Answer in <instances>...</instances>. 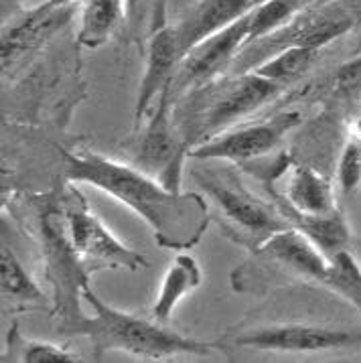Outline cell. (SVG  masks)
<instances>
[{
  "instance_id": "1",
  "label": "cell",
  "mask_w": 361,
  "mask_h": 363,
  "mask_svg": "<svg viewBox=\"0 0 361 363\" xmlns=\"http://www.w3.org/2000/svg\"><path fill=\"white\" fill-rule=\"evenodd\" d=\"M61 157L70 183L91 185L126 205L150 228L160 247H193L211 221L203 195L171 189L138 167L101 157L94 150L61 148Z\"/></svg>"
},
{
  "instance_id": "2",
  "label": "cell",
  "mask_w": 361,
  "mask_h": 363,
  "mask_svg": "<svg viewBox=\"0 0 361 363\" xmlns=\"http://www.w3.org/2000/svg\"><path fill=\"white\" fill-rule=\"evenodd\" d=\"M82 298L94 311L91 317H79L70 325L59 327L67 337H86L94 357L101 359L110 351H124L140 359L160 362L174 355H209L213 345L169 329L165 323L130 315L106 305L91 291L89 282L82 289Z\"/></svg>"
},
{
  "instance_id": "3",
  "label": "cell",
  "mask_w": 361,
  "mask_h": 363,
  "mask_svg": "<svg viewBox=\"0 0 361 363\" xmlns=\"http://www.w3.org/2000/svg\"><path fill=\"white\" fill-rule=\"evenodd\" d=\"M284 86L262 77L256 72L231 73L217 77L207 86L185 94L181 100H189L187 146L231 128L238 120L258 112L282 94Z\"/></svg>"
},
{
  "instance_id": "4",
  "label": "cell",
  "mask_w": 361,
  "mask_h": 363,
  "mask_svg": "<svg viewBox=\"0 0 361 363\" xmlns=\"http://www.w3.org/2000/svg\"><path fill=\"white\" fill-rule=\"evenodd\" d=\"M361 21V13L345 0H327L306 9L284 27L246 45L231 63V73L252 72L264 59L289 47L321 49Z\"/></svg>"
},
{
  "instance_id": "5",
  "label": "cell",
  "mask_w": 361,
  "mask_h": 363,
  "mask_svg": "<svg viewBox=\"0 0 361 363\" xmlns=\"http://www.w3.org/2000/svg\"><path fill=\"white\" fill-rule=\"evenodd\" d=\"M193 179L203 195L216 205L221 228L230 233L233 242L252 246V252L272 233L290 225L280 209L252 195L233 174L193 171Z\"/></svg>"
},
{
  "instance_id": "6",
  "label": "cell",
  "mask_w": 361,
  "mask_h": 363,
  "mask_svg": "<svg viewBox=\"0 0 361 363\" xmlns=\"http://www.w3.org/2000/svg\"><path fill=\"white\" fill-rule=\"evenodd\" d=\"M61 211L73 250L87 277L98 270H140L148 262L136 250L122 244L100 218L89 209L86 199L70 187L61 197Z\"/></svg>"
},
{
  "instance_id": "7",
  "label": "cell",
  "mask_w": 361,
  "mask_h": 363,
  "mask_svg": "<svg viewBox=\"0 0 361 363\" xmlns=\"http://www.w3.org/2000/svg\"><path fill=\"white\" fill-rule=\"evenodd\" d=\"M248 35L250 13L235 21L228 29L219 30L199 45H195L177 65L173 84L169 89L171 102H179L185 94L216 82L221 73L231 69L233 59L238 57V53L248 43Z\"/></svg>"
},
{
  "instance_id": "8",
  "label": "cell",
  "mask_w": 361,
  "mask_h": 363,
  "mask_svg": "<svg viewBox=\"0 0 361 363\" xmlns=\"http://www.w3.org/2000/svg\"><path fill=\"white\" fill-rule=\"evenodd\" d=\"M301 124V112L287 110L270 120L233 126L216 136L191 146L187 157L201 160H230L246 162L266 157L282 143L284 134Z\"/></svg>"
},
{
  "instance_id": "9",
  "label": "cell",
  "mask_w": 361,
  "mask_h": 363,
  "mask_svg": "<svg viewBox=\"0 0 361 363\" xmlns=\"http://www.w3.org/2000/svg\"><path fill=\"white\" fill-rule=\"evenodd\" d=\"M361 343L360 331L311 323H278L231 337V345L274 353H318Z\"/></svg>"
},
{
  "instance_id": "10",
  "label": "cell",
  "mask_w": 361,
  "mask_h": 363,
  "mask_svg": "<svg viewBox=\"0 0 361 363\" xmlns=\"http://www.w3.org/2000/svg\"><path fill=\"white\" fill-rule=\"evenodd\" d=\"M77 6L53 9L43 2L9 21L2 27V39H0V57H2L4 73L13 72L21 61L39 51L53 35L65 29L75 15Z\"/></svg>"
},
{
  "instance_id": "11",
  "label": "cell",
  "mask_w": 361,
  "mask_h": 363,
  "mask_svg": "<svg viewBox=\"0 0 361 363\" xmlns=\"http://www.w3.org/2000/svg\"><path fill=\"white\" fill-rule=\"evenodd\" d=\"M171 96L169 89L155 104L152 118L148 122L145 136L140 140V150L136 155L138 169L145 173H157L160 183L174 191L179 189V179H181V162L189 152L185 145H181L171 128Z\"/></svg>"
},
{
  "instance_id": "12",
  "label": "cell",
  "mask_w": 361,
  "mask_h": 363,
  "mask_svg": "<svg viewBox=\"0 0 361 363\" xmlns=\"http://www.w3.org/2000/svg\"><path fill=\"white\" fill-rule=\"evenodd\" d=\"M254 256L260 262L272 264L278 270H287L294 277L315 282H323L329 268V258L294 225L264 240L254 250Z\"/></svg>"
},
{
  "instance_id": "13",
  "label": "cell",
  "mask_w": 361,
  "mask_h": 363,
  "mask_svg": "<svg viewBox=\"0 0 361 363\" xmlns=\"http://www.w3.org/2000/svg\"><path fill=\"white\" fill-rule=\"evenodd\" d=\"M262 0H197L173 25L181 57L207 37L228 29L235 21L246 16Z\"/></svg>"
},
{
  "instance_id": "14",
  "label": "cell",
  "mask_w": 361,
  "mask_h": 363,
  "mask_svg": "<svg viewBox=\"0 0 361 363\" xmlns=\"http://www.w3.org/2000/svg\"><path fill=\"white\" fill-rule=\"evenodd\" d=\"M179 61H181V53L177 49L173 27H157L150 35L146 49L145 73L140 79L136 108H134V130L140 128L150 108H155L152 104L159 102L160 96L167 89H171Z\"/></svg>"
},
{
  "instance_id": "15",
  "label": "cell",
  "mask_w": 361,
  "mask_h": 363,
  "mask_svg": "<svg viewBox=\"0 0 361 363\" xmlns=\"http://www.w3.org/2000/svg\"><path fill=\"white\" fill-rule=\"evenodd\" d=\"M201 282L203 272L199 262L191 254L181 252L173 260L171 268L167 270V274L162 277L159 296L150 311L152 319L167 325L173 317L174 308L181 305L191 292L197 291L201 286Z\"/></svg>"
},
{
  "instance_id": "16",
  "label": "cell",
  "mask_w": 361,
  "mask_h": 363,
  "mask_svg": "<svg viewBox=\"0 0 361 363\" xmlns=\"http://www.w3.org/2000/svg\"><path fill=\"white\" fill-rule=\"evenodd\" d=\"M282 209H290L303 216H321L335 211L331 181L311 167H294L287 185V205Z\"/></svg>"
},
{
  "instance_id": "17",
  "label": "cell",
  "mask_w": 361,
  "mask_h": 363,
  "mask_svg": "<svg viewBox=\"0 0 361 363\" xmlns=\"http://www.w3.org/2000/svg\"><path fill=\"white\" fill-rule=\"evenodd\" d=\"M280 213L287 218L290 225L301 230L329 260L349 246V240H351L349 225L337 209L329 213H321V216H303L290 209H280Z\"/></svg>"
},
{
  "instance_id": "18",
  "label": "cell",
  "mask_w": 361,
  "mask_h": 363,
  "mask_svg": "<svg viewBox=\"0 0 361 363\" xmlns=\"http://www.w3.org/2000/svg\"><path fill=\"white\" fill-rule=\"evenodd\" d=\"M84 13L77 30V43L98 49L110 41L120 23L126 21V0H84Z\"/></svg>"
},
{
  "instance_id": "19",
  "label": "cell",
  "mask_w": 361,
  "mask_h": 363,
  "mask_svg": "<svg viewBox=\"0 0 361 363\" xmlns=\"http://www.w3.org/2000/svg\"><path fill=\"white\" fill-rule=\"evenodd\" d=\"M0 291L2 298L16 305L43 303V292L21 264L18 256L6 242L0 246Z\"/></svg>"
},
{
  "instance_id": "20",
  "label": "cell",
  "mask_w": 361,
  "mask_h": 363,
  "mask_svg": "<svg viewBox=\"0 0 361 363\" xmlns=\"http://www.w3.org/2000/svg\"><path fill=\"white\" fill-rule=\"evenodd\" d=\"M321 2L327 0H262L256 9L250 11V35L246 45L274 33L290 23L299 13Z\"/></svg>"
},
{
  "instance_id": "21",
  "label": "cell",
  "mask_w": 361,
  "mask_h": 363,
  "mask_svg": "<svg viewBox=\"0 0 361 363\" xmlns=\"http://www.w3.org/2000/svg\"><path fill=\"white\" fill-rule=\"evenodd\" d=\"M317 55V49L289 47V49H282L268 59H264L252 72H256L262 77L276 82L280 86H287L290 82L299 79L304 72H309V67L315 63Z\"/></svg>"
},
{
  "instance_id": "22",
  "label": "cell",
  "mask_w": 361,
  "mask_h": 363,
  "mask_svg": "<svg viewBox=\"0 0 361 363\" xmlns=\"http://www.w3.org/2000/svg\"><path fill=\"white\" fill-rule=\"evenodd\" d=\"M6 357L9 362H25V363H39V362H55V363H75L82 362L77 353L72 349L49 343V341H37V339H27L25 335L18 333L16 325L11 329L6 337Z\"/></svg>"
},
{
  "instance_id": "23",
  "label": "cell",
  "mask_w": 361,
  "mask_h": 363,
  "mask_svg": "<svg viewBox=\"0 0 361 363\" xmlns=\"http://www.w3.org/2000/svg\"><path fill=\"white\" fill-rule=\"evenodd\" d=\"M321 284H325L327 289L337 292L341 298H345L361 315V266L349 250L335 254L329 260L327 274Z\"/></svg>"
},
{
  "instance_id": "24",
  "label": "cell",
  "mask_w": 361,
  "mask_h": 363,
  "mask_svg": "<svg viewBox=\"0 0 361 363\" xmlns=\"http://www.w3.org/2000/svg\"><path fill=\"white\" fill-rule=\"evenodd\" d=\"M339 183L343 193H353L361 185V136L353 134L339 160Z\"/></svg>"
},
{
  "instance_id": "25",
  "label": "cell",
  "mask_w": 361,
  "mask_h": 363,
  "mask_svg": "<svg viewBox=\"0 0 361 363\" xmlns=\"http://www.w3.org/2000/svg\"><path fill=\"white\" fill-rule=\"evenodd\" d=\"M337 86L345 91H353L361 86V57L351 59L349 63L341 65L339 72L335 75Z\"/></svg>"
},
{
  "instance_id": "26",
  "label": "cell",
  "mask_w": 361,
  "mask_h": 363,
  "mask_svg": "<svg viewBox=\"0 0 361 363\" xmlns=\"http://www.w3.org/2000/svg\"><path fill=\"white\" fill-rule=\"evenodd\" d=\"M140 2H143V0H126V21H128V23L136 21L138 9H140Z\"/></svg>"
},
{
  "instance_id": "27",
  "label": "cell",
  "mask_w": 361,
  "mask_h": 363,
  "mask_svg": "<svg viewBox=\"0 0 361 363\" xmlns=\"http://www.w3.org/2000/svg\"><path fill=\"white\" fill-rule=\"evenodd\" d=\"M82 0H45V4L53 6V9H65V6H77Z\"/></svg>"
},
{
  "instance_id": "28",
  "label": "cell",
  "mask_w": 361,
  "mask_h": 363,
  "mask_svg": "<svg viewBox=\"0 0 361 363\" xmlns=\"http://www.w3.org/2000/svg\"><path fill=\"white\" fill-rule=\"evenodd\" d=\"M18 2H27V0H18Z\"/></svg>"
}]
</instances>
